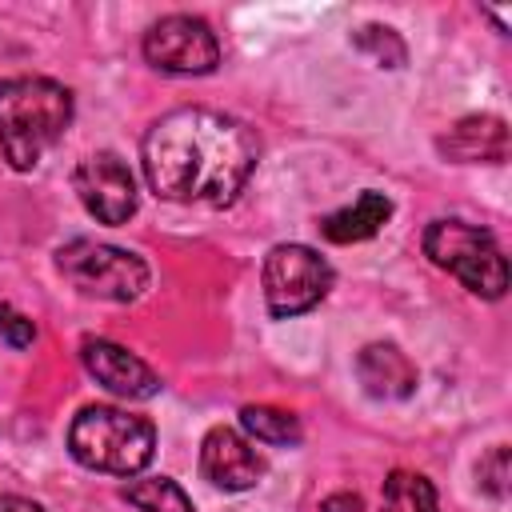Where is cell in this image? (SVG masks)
<instances>
[{"label": "cell", "instance_id": "cell-1", "mask_svg": "<svg viewBox=\"0 0 512 512\" xmlns=\"http://www.w3.org/2000/svg\"><path fill=\"white\" fill-rule=\"evenodd\" d=\"M144 176L172 204H228L260 160L256 132L216 108H176L144 136Z\"/></svg>", "mask_w": 512, "mask_h": 512}, {"label": "cell", "instance_id": "cell-2", "mask_svg": "<svg viewBox=\"0 0 512 512\" xmlns=\"http://www.w3.org/2000/svg\"><path fill=\"white\" fill-rule=\"evenodd\" d=\"M72 92L48 76L0 80V152L16 172L40 164V156L68 132Z\"/></svg>", "mask_w": 512, "mask_h": 512}, {"label": "cell", "instance_id": "cell-3", "mask_svg": "<svg viewBox=\"0 0 512 512\" xmlns=\"http://www.w3.org/2000/svg\"><path fill=\"white\" fill-rule=\"evenodd\" d=\"M68 452L76 464L108 476H136L156 452V428L112 404H88L68 428Z\"/></svg>", "mask_w": 512, "mask_h": 512}, {"label": "cell", "instance_id": "cell-4", "mask_svg": "<svg viewBox=\"0 0 512 512\" xmlns=\"http://www.w3.org/2000/svg\"><path fill=\"white\" fill-rule=\"evenodd\" d=\"M424 256L484 300H500L508 288V260L496 236L460 216H440L424 228Z\"/></svg>", "mask_w": 512, "mask_h": 512}, {"label": "cell", "instance_id": "cell-5", "mask_svg": "<svg viewBox=\"0 0 512 512\" xmlns=\"http://www.w3.org/2000/svg\"><path fill=\"white\" fill-rule=\"evenodd\" d=\"M56 268L60 276L84 292V296H96V300H112V304H132L148 292V264L128 252V248H116V244H104V240H68L60 252H56Z\"/></svg>", "mask_w": 512, "mask_h": 512}, {"label": "cell", "instance_id": "cell-6", "mask_svg": "<svg viewBox=\"0 0 512 512\" xmlns=\"http://www.w3.org/2000/svg\"><path fill=\"white\" fill-rule=\"evenodd\" d=\"M332 288V264L308 244H276L264 256V304L276 320L316 308Z\"/></svg>", "mask_w": 512, "mask_h": 512}, {"label": "cell", "instance_id": "cell-7", "mask_svg": "<svg viewBox=\"0 0 512 512\" xmlns=\"http://www.w3.org/2000/svg\"><path fill=\"white\" fill-rule=\"evenodd\" d=\"M144 60L160 72L172 76H208L220 64V44L216 32L188 12H172L160 16L148 32H144Z\"/></svg>", "mask_w": 512, "mask_h": 512}, {"label": "cell", "instance_id": "cell-8", "mask_svg": "<svg viewBox=\"0 0 512 512\" xmlns=\"http://www.w3.org/2000/svg\"><path fill=\"white\" fill-rule=\"evenodd\" d=\"M72 188L88 216H96L100 224H124L136 212V180L116 152L84 156L72 172Z\"/></svg>", "mask_w": 512, "mask_h": 512}, {"label": "cell", "instance_id": "cell-9", "mask_svg": "<svg viewBox=\"0 0 512 512\" xmlns=\"http://www.w3.org/2000/svg\"><path fill=\"white\" fill-rule=\"evenodd\" d=\"M200 472L208 484L224 488V492H248L264 480L268 460L236 432V428H208L200 440Z\"/></svg>", "mask_w": 512, "mask_h": 512}, {"label": "cell", "instance_id": "cell-10", "mask_svg": "<svg viewBox=\"0 0 512 512\" xmlns=\"http://www.w3.org/2000/svg\"><path fill=\"white\" fill-rule=\"evenodd\" d=\"M80 360L88 368V376L108 388L112 396L124 400H152L160 392V376L128 348L112 344V340H84L80 344Z\"/></svg>", "mask_w": 512, "mask_h": 512}, {"label": "cell", "instance_id": "cell-11", "mask_svg": "<svg viewBox=\"0 0 512 512\" xmlns=\"http://www.w3.org/2000/svg\"><path fill=\"white\" fill-rule=\"evenodd\" d=\"M436 148L456 164H504L508 160V124L500 116H464L456 120Z\"/></svg>", "mask_w": 512, "mask_h": 512}, {"label": "cell", "instance_id": "cell-12", "mask_svg": "<svg viewBox=\"0 0 512 512\" xmlns=\"http://www.w3.org/2000/svg\"><path fill=\"white\" fill-rule=\"evenodd\" d=\"M356 376L376 400H404L416 392V364L396 344H364L356 356Z\"/></svg>", "mask_w": 512, "mask_h": 512}, {"label": "cell", "instance_id": "cell-13", "mask_svg": "<svg viewBox=\"0 0 512 512\" xmlns=\"http://www.w3.org/2000/svg\"><path fill=\"white\" fill-rule=\"evenodd\" d=\"M388 216H392V200L384 196V192H360L352 204H344L340 212H328L324 220H320V232H324V240H332V244H356V240H368V236H376L384 224H388Z\"/></svg>", "mask_w": 512, "mask_h": 512}, {"label": "cell", "instance_id": "cell-14", "mask_svg": "<svg viewBox=\"0 0 512 512\" xmlns=\"http://www.w3.org/2000/svg\"><path fill=\"white\" fill-rule=\"evenodd\" d=\"M240 428L260 440V444H276V448H292L300 444V420L288 408H272V404H244L240 408Z\"/></svg>", "mask_w": 512, "mask_h": 512}, {"label": "cell", "instance_id": "cell-15", "mask_svg": "<svg viewBox=\"0 0 512 512\" xmlns=\"http://www.w3.org/2000/svg\"><path fill=\"white\" fill-rule=\"evenodd\" d=\"M380 512H440L432 480H428V476H420V472L396 468V472L384 480Z\"/></svg>", "mask_w": 512, "mask_h": 512}, {"label": "cell", "instance_id": "cell-16", "mask_svg": "<svg viewBox=\"0 0 512 512\" xmlns=\"http://www.w3.org/2000/svg\"><path fill=\"white\" fill-rule=\"evenodd\" d=\"M120 496H124L132 508H140V512H196L192 500H188V492H184L176 480H168V476L132 480V484H124Z\"/></svg>", "mask_w": 512, "mask_h": 512}, {"label": "cell", "instance_id": "cell-17", "mask_svg": "<svg viewBox=\"0 0 512 512\" xmlns=\"http://www.w3.org/2000/svg\"><path fill=\"white\" fill-rule=\"evenodd\" d=\"M352 44H356L364 56H372V64H380V68H400V64L408 60V48H404L400 32H396V28H384V24H364V28H356V32H352Z\"/></svg>", "mask_w": 512, "mask_h": 512}, {"label": "cell", "instance_id": "cell-18", "mask_svg": "<svg viewBox=\"0 0 512 512\" xmlns=\"http://www.w3.org/2000/svg\"><path fill=\"white\" fill-rule=\"evenodd\" d=\"M476 476H480V488H484L492 500H504V496H508V448L496 444L488 456H480Z\"/></svg>", "mask_w": 512, "mask_h": 512}, {"label": "cell", "instance_id": "cell-19", "mask_svg": "<svg viewBox=\"0 0 512 512\" xmlns=\"http://www.w3.org/2000/svg\"><path fill=\"white\" fill-rule=\"evenodd\" d=\"M0 340L12 348H28L36 340V324L28 316H20L16 308H8L4 300H0Z\"/></svg>", "mask_w": 512, "mask_h": 512}, {"label": "cell", "instance_id": "cell-20", "mask_svg": "<svg viewBox=\"0 0 512 512\" xmlns=\"http://www.w3.org/2000/svg\"><path fill=\"white\" fill-rule=\"evenodd\" d=\"M320 512H360V496L356 492H336L320 504Z\"/></svg>", "mask_w": 512, "mask_h": 512}, {"label": "cell", "instance_id": "cell-21", "mask_svg": "<svg viewBox=\"0 0 512 512\" xmlns=\"http://www.w3.org/2000/svg\"><path fill=\"white\" fill-rule=\"evenodd\" d=\"M0 512H44V508L32 500H20V496H0Z\"/></svg>", "mask_w": 512, "mask_h": 512}]
</instances>
